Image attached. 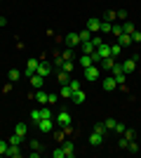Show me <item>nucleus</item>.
Returning a JSON list of instances; mask_svg holds the SVG:
<instances>
[{
    "label": "nucleus",
    "instance_id": "1",
    "mask_svg": "<svg viewBox=\"0 0 141 158\" xmlns=\"http://www.w3.org/2000/svg\"><path fill=\"white\" fill-rule=\"evenodd\" d=\"M111 76L115 78L118 87H125V78H127V73L122 71V64H118V61H115V64H113V69H111ZM125 90H127V87H125Z\"/></svg>",
    "mask_w": 141,
    "mask_h": 158
},
{
    "label": "nucleus",
    "instance_id": "2",
    "mask_svg": "<svg viewBox=\"0 0 141 158\" xmlns=\"http://www.w3.org/2000/svg\"><path fill=\"white\" fill-rule=\"evenodd\" d=\"M99 76H101V69H99L96 64H92V66H87V69H85V80H87V83L99 80Z\"/></svg>",
    "mask_w": 141,
    "mask_h": 158
},
{
    "label": "nucleus",
    "instance_id": "3",
    "mask_svg": "<svg viewBox=\"0 0 141 158\" xmlns=\"http://www.w3.org/2000/svg\"><path fill=\"white\" fill-rule=\"evenodd\" d=\"M57 123H59L61 127H68L71 125V111H68V109H61L59 116H57Z\"/></svg>",
    "mask_w": 141,
    "mask_h": 158
},
{
    "label": "nucleus",
    "instance_id": "4",
    "mask_svg": "<svg viewBox=\"0 0 141 158\" xmlns=\"http://www.w3.org/2000/svg\"><path fill=\"white\" fill-rule=\"evenodd\" d=\"M64 43H66V47H80V35L78 33H68V35H64Z\"/></svg>",
    "mask_w": 141,
    "mask_h": 158
},
{
    "label": "nucleus",
    "instance_id": "5",
    "mask_svg": "<svg viewBox=\"0 0 141 158\" xmlns=\"http://www.w3.org/2000/svg\"><path fill=\"white\" fill-rule=\"evenodd\" d=\"M122 71L125 73H134L136 71V57H129V59L122 61Z\"/></svg>",
    "mask_w": 141,
    "mask_h": 158
},
{
    "label": "nucleus",
    "instance_id": "6",
    "mask_svg": "<svg viewBox=\"0 0 141 158\" xmlns=\"http://www.w3.org/2000/svg\"><path fill=\"white\" fill-rule=\"evenodd\" d=\"M28 80H31V87H33V90H40V87L45 85V78H42L40 73H33Z\"/></svg>",
    "mask_w": 141,
    "mask_h": 158
},
{
    "label": "nucleus",
    "instance_id": "7",
    "mask_svg": "<svg viewBox=\"0 0 141 158\" xmlns=\"http://www.w3.org/2000/svg\"><path fill=\"white\" fill-rule=\"evenodd\" d=\"M101 87H104L106 92H111V90H115V87H118V83H115L113 76H106V78L101 80Z\"/></svg>",
    "mask_w": 141,
    "mask_h": 158
},
{
    "label": "nucleus",
    "instance_id": "8",
    "mask_svg": "<svg viewBox=\"0 0 141 158\" xmlns=\"http://www.w3.org/2000/svg\"><path fill=\"white\" fill-rule=\"evenodd\" d=\"M38 66H40V59H28V64H26V73H24V76H28V78H31V76L38 71Z\"/></svg>",
    "mask_w": 141,
    "mask_h": 158
},
{
    "label": "nucleus",
    "instance_id": "9",
    "mask_svg": "<svg viewBox=\"0 0 141 158\" xmlns=\"http://www.w3.org/2000/svg\"><path fill=\"white\" fill-rule=\"evenodd\" d=\"M35 73H40L42 78H47L49 73H52V66H49V61H45V59H40V66H38V71Z\"/></svg>",
    "mask_w": 141,
    "mask_h": 158
},
{
    "label": "nucleus",
    "instance_id": "10",
    "mask_svg": "<svg viewBox=\"0 0 141 158\" xmlns=\"http://www.w3.org/2000/svg\"><path fill=\"white\" fill-rule=\"evenodd\" d=\"M52 125H54L52 118H40V120H38V130H40V132H49Z\"/></svg>",
    "mask_w": 141,
    "mask_h": 158
},
{
    "label": "nucleus",
    "instance_id": "11",
    "mask_svg": "<svg viewBox=\"0 0 141 158\" xmlns=\"http://www.w3.org/2000/svg\"><path fill=\"white\" fill-rule=\"evenodd\" d=\"M89 144L92 146H101L104 144V135H101V132H92V135H89Z\"/></svg>",
    "mask_w": 141,
    "mask_h": 158
},
{
    "label": "nucleus",
    "instance_id": "12",
    "mask_svg": "<svg viewBox=\"0 0 141 158\" xmlns=\"http://www.w3.org/2000/svg\"><path fill=\"white\" fill-rule=\"evenodd\" d=\"M99 28H101V19H87V31H92V35L99 33Z\"/></svg>",
    "mask_w": 141,
    "mask_h": 158
},
{
    "label": "nucleus",
    "instance_id": "13",
    "mask_svg": "<svg viewBox=\"0 0 141 158\" xmlns=\"http://www.w3.org/2000/svg\"><path fill=\"white\" fill-rule=\"evenodd\" d=\"M113 64H115L113 57H104V59L99 61V69H104V71H111V69H113Z\"/></svg>",
    "mask_w": 141,
    "mask_h": 158
},
{
    "label": "nucleus",
    "instance_id": "14",
    "mask_svg": "<svg viewBox=\"0 0 141 158\" xmlns=\"http://www.w3.org/2000/svg\"><path fill=\"white\" fill-rule=\"evenodd\" d=\"M85 92H82V90H75L73 94H71V102H73V104H85Z\"/></svg>",
    "mask_w": 141,
    "mask_h": 158
},
{
    "label": "nucleus",
    "instance_id": "15",
    "mask_svg": "<svg viewBox=\"0 0 141 158\" xmlns=\"http://www.w3.org/2000/svg\"><path fill=\"white\" fill-rule=\"evenodd\" d=\"M47 94L49 92H45V90H35V94H31V97H35V102H38V104H47Z\"/></svg>",
    "mask_w": 141,
    "mask_h": 158
},
{
    "label": "nucleus",
    "instance_id": "16",
    "mask_svg": "<svg viewBox=\"0 0 141 158\" xmlns=\"http://www.w3.org/2000/svg\"><path fill=\"white\" fill-rule=\"evenodd\" d=\"M118 43H120L122 47H129L134 40H132V35H129V33H120V35H118Z\"/></svg>",
    "mask_w": 141,
    "mask_h": 158
},
{
    "label": "nucleus",
    "instance_id": "17",
    "mask_svg": "<svg viewBox=\"0 0 141 158\" xmlns=\"http://www.w3.org/2000/svg\"><path fill=\"white\" fill-rule=\"evenodd\" d=\"M57 80H59V85H66L68 80H71V73L64 71V69H59V73H57Z\"/></svg>",
    "mask_w": 141,
    "mask_h": 158
},
{
    "label": "nucleus",
    "instance_id": "18",
    "mask_svg": "<svg viewBox=\"0 0 141 158\" xmlns=\"http://www.w3.org/2000/svg\"><path fill=\"white\" fill-rule=\"evenodd\" d=\"M80 50H82V54H92L96 47H94L92 40H85V43H80Z\"/></svg>",
    "mask_w": 141,
    "mask_h": 158
},
{
    "label": "nucleus",
    "instance_id": "19",
    "mask_svg": "<svg viewBox=\"0 0 141 158\" xmlns=\"http://www.w3.org/2000/svg\"><path fill=\"white\" fill-rule=\"evenodd\" d=\"M5 156H10V158H19L21 156V151H19V146H7V151H5Z\"/></svg>",
    "mask_w": 141,
    "mask_h": 158
},
{
    "label": "nucleus",
    "instance_id": "20",
    "mask_svg": "<svg viewBox=\"0 0 141 158\" xmlns=\"http://www.w3.org/2000/svg\"><path fill=\"white\" fill-rule=\"evenodd\" d=\"M78 61H80V66H82V69H87V66H92V64H94L92 54H82V57H80Z\"/></svg>",
    "mask_w": 141,
    "mask_h": 158
},
{
    "label": "nucleus",
    "instance_id": "21",
    "mask_svg": "<svg viewBox=\"0 0 141 158\" xmlns=\"http://www.w3.org/2000/svg\"><path fill=\"white\" fill-rule=\"evenodd\" d=\"M64 153H66V158H73V156H75V146H73V142H66V144H64Z\"/></svg>",
    "mask_w": 141,
    "mask_h": 158
},
{
    "label": "nucleus",
    "instance_id": "22",
    "mask_svg": "<svg viewBox=\"0 0 141 158\" xmlns=\"http://www.w3.org/2000/svg\"><path fill=\"white\" fill-rule=\"evenodd\" d=\"M71 94H73V90H71V85H61V90H59V97H66V99H71Z\"/></svg>",
    "mask_w": 141,
    "mask_h": 158
},
{
    "label": "nucleus",
    "instance_id": "23",
    "mask_svg": "<svg viewBox=\"0 0 141 158\" xmlns=\"http://www.w3.org/2000/svg\"><path fill=\"white\" fill-rule=\"evenodd\" d=\"M14 132H17V135H21V137H26V132H28V125H26V123H17Z\"/></svg>",
    "mask_w": 141,
    "mask_h": 158
},
{
    "label": "nucleus",
    "instance_id": "24",
    "mask_svg": "<svg viewBox=\"0 0 141 158\" xmlns=\"http://www.w3.org/2000/svg\"><path fill=\"white\" fill-rule=\"evenodd\" d=\"M134 31H136V28H134V24H132V21H122V33H129V35H132Z\"/></svg>",
    "mask_w": 141,
    "mask_h": 158
},
{
    "label": "nucleus",
    "instance_id": "25",
    "mask_svg": "<svg viewBox=\"0 0 141 158\" xmlns=\"http://www.w3.org/2000/svg\"><path fill=\"white\" fill-rule=\"evenodd\" d=\"M111 28H113V24H111V21H101L99 33H101V35H106V33H111Z\"/></svg>",
    "mask_w": 141,
    "mask_h": 158
},
{
    "label": "nucleus",
    "instance_id": "26",
    "mask_svg": "<svg viewBox=\"0 0 141 158\" xmlns=\"http://www.w3.org/2000/svg\"><path fill=\"white\" fill-rule=\"evenodd\" d=\"M111 54H113V57H120L122 54V45L120 43H113V45H111Z\"/></svg>",
    "mask_w": 141,
    "mask_h": 158
},
{
    "label": "nucleus",
    "instance_id": "27",
    "mask_svg": "<svg viewBox=\"0 0 141 158\" xmlns=\"http://www.w3.org/2000/svg\"><path fill=\"white\" fill-rule=\"evenodd\" d=\"M115 123H118V120H115V118H106V120H104V127H106V132L115 130Z\"/></svg>",
    "mask_w": 141,
    "mask_h": 158
},
{
    "label": "nucleus",
    "instance_id": "28",
    "mask_svg": "<svg viewBox=\"0 0 141 158\" xmlns=\"http://www.w3.org/2000/svg\"><path fill=\"white\" fill-rule=\"evenodd\" d=\"M7 78H10V83H17V80H19V78H21V73H19V71H17V69H12V71L7 73Z\"/></svg>",
    "mask_w": 141,
    "mask_h": 158
},
{
    "label": "nucleus",
    "instance_id": "29",
    "mask_svg": "<svg viewBox=\"0 0 141 158\" xmlns=\"http://www.w3.org/2000/svg\"><path fill=\"white\" fill-rule=\"evenodd\" d=\"M61 69H64V71H68V73H71V76H73V69H75L73 59H66V61H64V66H61Z\"/></svg>",
    "mask_w": 141,
    "mask_h": 158
},
{
    "label": "nucleus",
    "instance_id": "30",
    "mask_svg": "<svg viewBox=\"0 0 141 158\" xmlns=\"http://www.w3.org/2000/svg\"><path fill=\"white\" fill-rule=\"evenodd\" d=\"M40 116H42V118H52V109H49V104H42Z\"/></svg>",
    "mask_w": 141,
    "mask_h": 158
},
{
    "label": "nucleus",
    "instance_id": "31",
    "mask_svg": "<svg viewBox=\"0 0 141 158\" xmlns=\"http://www.w3.org/2000/svg\"><path fill=\"white\" fill-rule=\"evenodd\" d=\"M21 139H24V137L14 132V135H12V137H10V139H7V142H10V144H12V146H19V144H21Z\"/></svg>",
    "mask_w": 141,
    "mask_h": 158
},
{
    "label": "nucleus",
    "instance_id": "32",
    "mask_svg": "<svg viewBox=\"0 0 141 158\" xmlns=\"http://www.w3.org/2000/svg\"><path fill=\"white\" fill-rule=\"evenodd\" d=\"M52 158H66V153H64V146H57V149H52Z\"/></svg>",
    "mask_w": 141,
    "mask_h": 158
},
{
    "label": "nucleus",
    "instance_id": "33",
    "mask_svg": "<svg viewBox=\"0 0 141 158\" xmlns=\"http://www.w3.org/2000/svg\"><path fill=\"white\" fill-rule=\"evenodd\" d=\"M78 35H80V43H85V40H92V31H87V28H85V31H80Z\"/></svg>",
    "mask_w": 141,
    "mask_h": 158
},
{
    "label": "nucleus",
    "instance_id": "34",
    "mask_svg": "<svg viewBox=\"0 0 141 158\" xmlns=\"http://www.w3.org/2000/svg\"><path fill=\"white\" fill-rule=\"evenodd\" d=\"M40 118H42V116H40V109H33V111H31V120L38 125V120H40Z\"/></svg>",
    "mask_w": 141,
    "mask_h": 158
},
{
    "label": "nucleus",
    "instance_id": "35",
    "mask_svg": "<svg viewBox=\"0 0 141 158\" xmlns=\"http://www.w3.org/2000/svg\"><path fill=\"white\" fill-rule=\"evenodd\" d=\"M57 102H59V94H54V92H49L47 94V104L52 106V104H57Z\"/></svg>",
    "mask_w": 141,
    "mask_h": 158
},
{
    "label": "nucleus",
    "instance_id": "36",
    "mask_svg": "<svg viewBox=\"0 0 141 158\" xmlns=\"http://www.w3.org/2000/svg\"><path fill=\"white\" fill-rule=\"evenodd\" d=\"M127 151L129 153H139V144H136V142H129V144H127Z\"/></svg>",
    "mask_w": 141,
    "mask_h": 158
},
{
    "label": "nucleus",
    "instance_id": "37",
    "mask_svg": "<svg viewBox=\"0 0 141 158\" xmlns=\"http://www.w3.org/2000/svg\"><path fill=\"white\" fill-rule=\"evenodd\" d=\"M111 33H113L115 38H118V35H120V33H122V24H113V28H111Z\"/></svg>",
    "mask_w": 141,
    "mask_h": 158
},
{
    "label": "nucleus",
    "instance_id": "38",
    "mask_svg": "<svg viewBox=\"0 0 141 158\" xmlns=\"http://www.w3.org/2000/svg\"><path fill=\"white\" fill-rule=\"evenodd\" d=\"M68 85H71V90H73V92H75V90H80V80L71 78V80H68Z\"/></svg>",
    "mask_w": 141,
    "mask_h": 158
},
{
    "label": "nucleus",
    "instance_id": "39",
    "mask_svg": "<svg viewBox=\"0 0 141 158\" xmlns=\"http://www.w3.org/2000/svg\"><path fill=\"white\" fill-rule=\"evenodd\" d=\"M7 146H10V142H5V139H0V156H5Z\"/></svg>",
    "mask_w": 141,
    "mask_h": 158
},
{
    "label": "nucleus",
    "instance_id": "40",
    "mask_svg": "<svg viewBox=\"0 0 141 158\" xmlns=\"http://www.w3.org/2000/svg\"><path fill=\"white\" fill-rule=\"evenodd\" d=\"M104 19H106V21H111V19H118V12H113V10H108Z\"/></svg>",
    "mask_w": 141,
    "mask_h": 158
},
{
    "label": "nucleus",
    "instance_id": "41",
    "mask_svg": "<svg viewBox=\"0 0 141 158\" xmlns=\"http://www.w3.org/2000/svg\"><path fill=\"white\" fill-rule=\"evenodd\" d=\"M94 132H101V135H106V127H104V123H96V125H94Z\"/></svg>",
    "mask_w": 141,
    "mask_h": 158
},
{
    "label": "nucleus",
    "instance_id": "42",
    "mask_svg": "<svg viewBox=\"0 0 141 158\" xmlns=\"http://www.w3.org/2000/svg\"><path fill=\"white\" fill-rule=\"evenodd\" d=\"M127 144H129V139L122 135V137H120V144H118V146H120V149H127Z\"/></svg>",
    "mask_w": 141,
    "mask_h": 158
},
{
    "label": "nucleus",
    "instance_id": "43",
    "mask_svg": "<svg viewBox=\"0 0 141 158\" xmlns=\"http://www.w3.org/2000/svg\"><path fill=\"white\" fill-rule=\"evenodd\" d=\"M118 19H120V21H127V12H125V10H118Z\"/></svg>",
    "mask_w": 141,
    "mask_h": 158
},
{
    "label": "nucleus",
    "instance_id": "44",
    "mask_svg": "<svg viewBox=\"0 0 141 158\" xmlns=\"http://www.w3.org/2000/svg\"><path fill=\"white\" fill-rule=\"evenodd\" d=\"M125 130H127V127L122 125V123H115V132H120V135H125Z\"/></svg>",
    "mask_w": 141,
    "mask_h": 158
},
{
    "label": "nucleus",
    "instance_id": "45",
    "mask_svg": "<svg viewBox=\"0 0 141 158\" xmlns=\"http://www.w3.org/2000/svg\"><path fill=\"white\" fill-rule=\"evenodd\" d=\"M61 57H64V59H73V50L68 47V50H66V52H64V54H61Z\"/></svg>",
    "mask_w": 141,
    "mask_h": 158
},
{
    "label": "nucleus",
    "instance_id": "46",
    "mask_svg": "<svg viewBox=\"0 0 141 158\" xmlns=\"http://www.w3.org/2000/svg\"><path fill=\"white\" fill-rule=\"evenodd\" d=\"M132 40H134V43H141V31H134V33H132Z\"/></svg>",
    "mask_w": 141,
    "mask_h": 158
},
{
    "label": "nucleus",
    "instance_id": "47",
    "mask_svg": "<svg viewBox=\"0 0 141 158\" xmlns=\"http://www.w3.org/2000/svg\"><path fill=\"white\" fill-rule=\"evenodd\" d=\"M125 137H127L129 142H132V139H134V130H125Z\"/></svg>",
    "mask_w": 141,
    "mask_h": 158
},
{
    "label": "nucleus",
    "instance_id": "48",
    "mask_svg": "<svg viewBox=\"0 0 141 158\" xmlns=\"http://www.w3.org/2000/svg\"><path fill=\"white\" fill-rule=\"evenodd\" d=\"M0 26H7V19L2 17V14H0Z\"/></svg>",
    "mask_w": 141,
    "mask_h": 158
},
{
    "label": "nucleus",
    "instance_id": "49",
    "mask_svg": "<svg viewBox=\"0 0 141 158\" xmlns=\"http://www.w3.org/2000/svg\"><path fill=\"white\" fill-rule=\"evenodd\" d=\"M0 2H2V0H0Z\"/></svg>",
    "mask_w": 141,
    "mask_h": 158
}]
</instances>
